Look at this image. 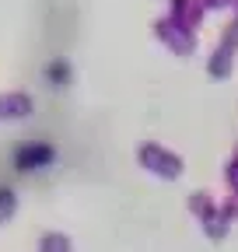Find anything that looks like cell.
Returning a JSON list of instances; mask_svg holds the SVG:
<instances>
[{"instance_id": "cell-4", "label": "cell", "mask_w": 238, "mask_h": 252, "mask_svg": "<svg viewBox=\"0 0 238 252\" xmlns=\"http://www.w3.org/2000/svg\"><path fill=\"white\" fill-rule=\"evenodd\" d=\"M14 207H18V196H14V189H0V224H4V220H11L14 217Z\"/></svg>"}, {"instance_id": "cell-2", "label": "cell", "mask_w": 238, "mask_h": 252, "mask_svg": "<svg viewBox=\"0 0 238 252\" xmlns=\"http://www.w3.org/2000/svg\"><path fill=\"white\" fill-rule=\"evenodd\" d=\"M28 112H32L28 94H0V119H21Z\"/></svg>"}, {"instance_id": "cell-1", "label": "cell", "mask_w": 238, "mask_h": 252, "mask_svg": "<svg viewBox=\"0 0 238 252\" xmlns=\"http://www.w3.org/2000/svg\"><path fill=\"white\" fill-rule=\"evenodd\" d=\"M140 165H147V168H154V172H161V175H168V179L182 172V161H178L175 154H168V151L154 147V144H147V147H140Z\"/></svg>"}, {"instance_id": "cell-5", "label": "cell", "mask_w": 238, "mask_h": 252, "mask_svg": "<svg viewBox=\"0 0 238 252\" xmlns=\"http://www.w3.org/2000/svg\"><path fill=\"white\" fill-rule=\"evenodd\" d=\"M42 252H70V242L63 235H46L42 238Z\"/></svg>"}, {"instance_id": "cell-6", "label": "cell", "mask_w": 238, "mask_h": 252, "mask_svg": "<svg viewBox=\"0 0 238 252\" xmlns=\"http://www.w3.org/2000/svg\"><path fill=\"white\" fill-rule=\"evenodd\" d=\"M228 179H231V182H235V189H238V161L228 168Z\"/></svg>"}, {"instance_id": "cell-3", "label": "cell", "mask_w": 238, "mask_h": 252, "mask_svg": "<svg viewBox=\"0 0 238 252\" xmlns=\"http://www.w3.org/2000/svg\"><path fill=\"white\" fill-rule=\"evenodd\" d=\"M42 161H49V147H21V154H18V165L21 168L42 165Z\"/></svg>"}]
</instances>
